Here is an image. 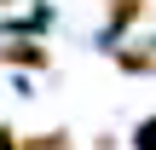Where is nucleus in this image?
<instances>
[{"label": "nucleus", "mask_w": 156, "mask_h": 150, "mask_svg": "<svg viewBox=\"0 0 156 150\" xmlns=\"http://www.w3.org/2000/svg\"><path fill=\"white\" fill-rule=\"evenodd\" d=\"M0 150H17V145H12V133H6V127H0Z\"/></svg>", "instance_id": "nucleus-6"}, {"label": "nucleus", "mask_w": 156, "mask_h": 150, "mask_svg": "<svg viewBox=\"0 0 156 150\" xmlns=\"http://www.w3.org/2000/svg\"><path fill=\"white\" fill-rule=\"evenodd\" d=\"M139 150H156V121H145V127H139Z\"/></svg>", "instance_id": "nucleus-5"}, {"label": "nucleus", "mask_w": 156, "mask_h": 150, "mask_svg": "<svg viewBox=\"0 0 156 150\" xmlns=\"http://www.w3.org/2000/svg\"><path fill=\"white\" fill-rule=\"evenodd\" d=\"M151 0H110V29H127L133 17H145Z\"/></svg>", "instance_id": "nucleus-2"}, {"label": "nucleus", "mask_w": 156, "mask_h": 150, "mask_svg": "<svg viewBox=\"0 0 156 150\" xmlns=\"http://www.w3.org/2000/svg\"><path fill=\"white\" fill-rule=\"evenodd\" d=\"M23 150H75V145H69V133H41V139H29Z\"/></svg>", "instance_id": "nucleus-3"}, {"label": "nucleus", "mask_w": 156, "mask_h": 150, "mask_svg": "<svg viewBox=\"0 0 156 150\" xmlns=\"http://www.w3.org/2000/svg\"><path fill=\"white\" fill-rule=\"evenodd\" d=\"M122 64H127V69H156L151 52H122Z\"/></svg>", "instance_id": "nucleus-4"}, {"label": "nucleus", "mask_w": 156, "mask_h": 150, "mask_svg": "<svg viewBox=\"0 0 156 150\" xmlns=\"http://www.w3.org/2000/svg\"><path fill=\"white\" fill-rule=\"evenodd\" d=\"M0 64H17V69H41V64H46V46H35V40H6V46H0Z\"/></svg>", "instance_id": "nucleus-1"}, {"label": "nucleus", "mask_w": 156, "mask_h": 150, "mask_svg": "<svg viewBox=\"0 0 156 150\" xmlns=\"http://www.w3.org/2000/svg\"><path fill=\"white\" fill-rule=\"evenodd\" d=\"M0 6H12V0H0Z\"/></svg>", "instance_id": "nucleus-7"}]
</instances>
